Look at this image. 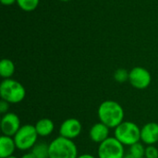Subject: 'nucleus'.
I'll list each match as a JSON object with an SVG mask.
<instances>
[{
  "label": "nucleus",
  "instance_id": "obj_1",
  "mask_svg": "<svg viewBox=\"0 0 158 158\" xmlns=\"http://www.w3.org/2000/svg\"><path fill=\"white\" fill-rule=\"evenodd\" d=\"M99 121L110 129H116L124 121L125 111L122 106L114 100H106L100 104L97 109Z\"/></svg>",
  "mask_w": 158,
  "mask_h": 158
},
{
  "label": "nucleus",
  "instance_id": "obj_2",
  "mask_svg": "<svg viewBox=\"0 0 158 158\" xmlns=\"http://www.w3.org/2000/svg\"><path fill=\"white\" fill-rule=\"evenodd\" d=\"M114 137L124 146H131L141 142V128L134 122L124 120L114 129Z\"/></svg>",
  "mask_w": 158,
  "mask_h": 158
},
{
  "label": "nucleus",
  "instance_id": "obj_3",
  "mask_svg": "<svg viewBox=\"0 0 158 158\" xmlns=\"http://www.w3.org/2000/svg\"><path fill=\"white\" fill-rule=\"evenodd\" d=\"M78 147L72 140L58 136L49 143V158H77Z\"/></svg>",
  "mask_w": 158,
  "mask_h": 158
},
{
  "label": "nucleus",
  "instance_id": "obj_4",
  "mask_svg": "<svg viewBox=\"0 0 158 158\" xmlns=\"http://www.w3.org/2000/svg\"><path fill=\"white\" fill-rule=\"evenodd\" d=\"M26 90L24 86L14 79L3 80L0 84V97L9 104H19L24 100Z\"/></svg>",
  "mask_w": 158,
  "mask_h": 158
},
{
  "label": "nucleus",
  "instance_id": "obj_5",
  "mask_svg": "<svg viewBox=\"0 0 158 158\" xmlns=\"http://www.w3.org/2000/svg\"><path fill=\"white\" fill-rule=\"evenodd\" d=\"M38 137L39 135L34 125L25 124L20 127L13 138L18 150L28 151L31 150L32 147L38 143Z\"/></svg>",
  "mask_w": 158,
  "mask_h": 158
},
{
  "label": "nucleus",
  "instance_id": "obj_6",
  "mask_svg": "<svg viewBox=\"0 0 158 158\" xmlns=\"http://www.w3.org/2000/svg\"><path fill=\"white\" fill-rule=\"evenodd\" d=\"M125 156V146L114 136L109 137L98 145V158H124Z\"/></svg>",
  "mask_w": 158,
  "mask_h": 158
},
{
  "label": "nucleus",
  "instance_id": "obj_7",
  "mask_svg": "<svg viewBox=\"0 0 158 158\" xmlns=\"http://www.w3.org/2000/svg\"><path fill=\"white\" fill-rule=\"evenodd\" d=\"M129 82L135 89L144 90L148 88L152 82L151 73L145 68L135 67L130 71Z\"/></svg>",
  "mask_w": 158,
  "mask_h": 158
},
{
  "label": "nucleus",
  "instance_id": "obj_8",
  "mask_svg": "<svg viewBox=\"0 0 158 158\" xmlns=\"http://www.w3.org/2000/svg\"><path fill=\"white\" fill-rule=\"evenodd\" d=\"M20 119L19 116L13 112H7L2 116L0 121V128L2 135L14 137L18 131L20 129Z\"/></svg>",
  "mask_w": 158,
  "mask_h": 158
},
{
  "label": "nucleus",
  "instance_id": "obj_9",
  "mask_svg": "<svg viewBox=\"0 0 158 158\" xmlns=\"http://www.w3.org/2000/svg\"><path fill=\"white\" fill-rule=\"evenodd\" d=\"M81 122L75 118H69L65 119L59 127V136L72 141L78 138L81 135Z\"/></svg>",
  "mask_w": 158,
  "mask_h": 158
},
{
  "label": "nucleus",
  "instance_id": "obj_10",
  "mask_svg": "<svg viewBox=\"0 0 158 158\" xmlns=\"http://www.w3.org/2000/svg\"><path fill=\"white\" fill-rule=\"evenodd\" d=\"M141 142L145 145H155L158 143V123L148 122L141 128Z\"/></svg>",
  "mask_w": 158,
  "mask_h": 158
},
{
  "label": "nucleus",
  "instance_id": "obj_11",
  "mask_svg": "<svg viewBox=\"0 0 158 158\" xmlns=\"http://www.w3.org/2000/svg\"><path fill=\"white\" fill-rule=\"evenodd\" d=\"M109 134H110V128H108L106 125H105L100 121L94 124L89 131V137L91 141L98 144L108 139L110 137Z\"/></svg>",
  "mask_w": 158,
  "mask_h": 158
},
{
  "label": "nucleus",
  "instance_id": "obj_12",
  "mask_svg": "<svg viewBox=\"0 0 158 158\" xmlns=\"http://www.w3.org/2000/svg\"><path fill=\"white\" fill-rule=\"evenodd\" d=\"M17 149L13 137L2 135L0 138V158H6L14 156Z\"/></svg>",
  "mask_w": 158,
  "mask_h": 158
},
{
  "label": "nucleus",
  "instance_id": "obj_13",
  "mask_svg": "<svg viewBox=\"0 0 158 158\" xmlns=\"http://www.w3.org/2000/svg\"><path fill=\"white\" fill-rule=\"evenodd\" d=\"M34 127H35V130L40 137H48L53 133V131L55 130L54 121L47 118L39 119L35 123Z\"/></svg>",
  "mask_w": 158,
  "mask_h": 158
},
{
  "label": "nucleus",
  "instance_id": "obj_14",
  "mask_svg": "<svg viewBox=\"0 0 158 158\" xmlns=\"http://www.w3.org/2000/svg\"><path fill=\"white\" fill-rule=\"evenodd\" d=\"M15 64L12 60L8 58H4L0 62V76L3 80L11 79L13 74L15 73Z\"/></svg>",
  "mask_w": 158,
  "mask_h": 158
},
{
  "label": "nucleus",
  "instance_id": "obj_15",
  "mask_svg": "<svg viewBox=\"0 0 158 158\" xmlns=\"http://www.w3.org/2000/svg\"><path fill=\"white\" fill-rule=\"evenodd\" d=\"M31 152L36 158H49V143L39 142L32 147Z\"/></svg>",
  "mask_w": 158,
  "mask_h": 158
},
{
  "label": "nucleus",
  "instance_id": "obj_16",
  "mask_svg": "<svg viewBox=\"0 0 158 158\" xmlns=\"http://www.w3.org/2000/svg\"><path fill=\"white\" fill-rule=\"evenodd\" d=\"M129 154L132 155L133 156L139 158H144V154H145V146L142 142H139L131 146H130L129 149Z\"/></svg>",
  "mask_w": 158,
  "mask_h": 158
},
{
  "label": "nucleus",
  "instance_id": "obj_17",
  "mask_svg": "<svg viewBox=\"0 0 158 158\" xmlns=\"http://www.w3.org/2000/svg\"><path fill=\"white\" fill-rule=\"evenodd\" d=\"M40 0H17L19 6L24 11H32L37 8Z\"/></svg>",
  "mask_w": 158,
  "mask_h": 158
},
{
  "label": "nucleus",
  "instance_id": "obj_18",
  "mask_svg": "<svg viewBox=\"0 0 158 158\" xmlns=\"http://www.w3.org/2000/svg\"><path fill=\"white\" fill-rule=\"evenodd\" d=\"M130 71L125 69H118L114 73V80L118 83H124L129 81Z\"/></svg>",
  "mask_w": 158,
  "mask_h": 158
},
{
  "label": "nucleus",
  "instance_id": "obj_19",
  "mask_svg": "<svg viewBox=\"0 0 158 158\" xmlns=\"http://www.w3.org/2000/svg\"><path fill=\"white\" fill-rule=\"evenodd\" d=\"M144 158H158V148L156 145H146Z\"/></svg>",
  "mask_w": 158,
  "mask_h": 158
},
{
  "label": "nucleus",
  "instance_id": "obj_20",
  "mask_svg": "<svg viewBox=\"0 0 158 158\" xmlns=\"http://www.w3.org/2000/svg\"><path fill=\"white\" fill-rule=\"evenodd\" d=\"M9 105H10L9 103H7L6 101L1 99V101H0V113L2 114V116L5 115V114H6L8 112V110H9Z\"/></svg>",
  "mask_w": 158,
  "mask_h": 158
},
{
  "label": "nucleus",
  "instance_id": "obj_21",
  "mask_svg": "<svg viewBox=\"0 0 158 158\" xmlns=\"http://www.w3.org/2000/svg\"><path fill=\"white\" fill-rule=\"evenodd\" d=\"M0 1L5 6H10V5H13L15 2H17V0H0Z\"/></svg>",
  "mask_w": 158,
  "mask_h": 158
},
{
  "label": "nucleus",
  "instance_id": "obj_22",
  "mask_svg": "<svg viewBox=\"0 0 158 158\" xmlns=\"http://www.w3.org/2000/svg\"><path fill=\"white\" fill-rule=\"evenodd\" d=\"M19 158H36V157L34 156V155H33L31 152H28V153H26V154L22 155V156H21Z\"/></svg>",
  "mask_w": 158,
  "mask_h": 158
},
{
  "label": "nucleus",
  "instance_id": "obj_23",
  "mask_svg": "<svg viewBox=\"0 0 158 158\" xmlns=\"http://www.w3.org/2000/svg\"><path fill=\"white\" fill-rule=\"evenodd\" d=\"M77 158H96L94 156L91 155V154H82V155H80Z\"/></svg>",
  "mask_w": 158,
  "mask_h": 158
},
{
  "label": "nucleus",
  "instance_id": "obj_24",
  "mask_svg": "<svg viewBox=\"0 0 158 158\" xmlns=\"http://www.w3.org/2000/svg\"><path fill=\"white\" fill-rule=\"evenodd\" d=\"M124 158H139V157H136V156H133L132 155H131V154H126V156H125V157Z\"/></svg>",
  "mask_w": 158,
  "mask_h": 158
},
{
  "label": "nucleus",
  "instance_id": "obj_25",
  "mask_svg": "<svg viewBox=\"0 0 158 158\" xmlns=\"http://www.w3.org/2000/svg\"><path fill=\"white\" fill-rule=\"evenodd\" d=\"M6 158H18V157H16L15 156H9V157H6Z\"/></svg>",
  "mask_w": 158,
  "mask_h": 158
},
{
  "label": "nucleus",
  "instance_id": "obj_26",
  "mask_svg": "<svg viewBox=\"0 0 158 158\" xmlns=\"http://www.w3.org/2000/svg\"><path fill=\"white\" fill-rule=\"evenodd\" d=\"M61 1H63V2H68V1H70V0H61Z\"/></svg>",
  "mask_w": 158,
  "mask_h": 158
}]
</instances>
